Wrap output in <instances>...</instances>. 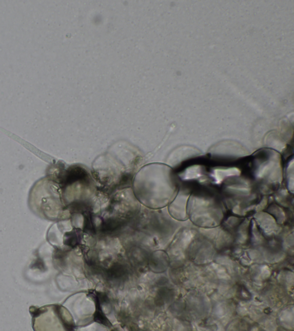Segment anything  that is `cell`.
Here are the masks:
<instances>
[{
    "label": "cell",
    "mask_w": 294,
    "mask_h": 331,
    "mask_svg": "<svg viewBox=\"0 0 294 331\" xmlns=\"http://www.w3.org/2000/svg\"><path fill=\"white\" fill-rule=\"evenodd\" d=\"M133 189L140 199L150 197L159 206H165L178 192L174 171L165 164L146 165L135 176Z\"/></svg>",
    "instance_id": "6da1fadb"
},
{
    "label": "cell",
    "mask_w": 294,
    "mask_h": 331,
    "mask_svg": "<svg viewBox=\"0 0 294 331\" xmlns=\"http://www.w3.org/2000/svg\"><path fill=\"white\" fill-rule=\"evenodd\" d=\"M192 222L208 226L217 225L221 220L222 213L217 199L205 194L192 195L188 200Z\"/></svg>",
    "instance_id": "7a4b0ae2"
},
{
    "label": "cell",
    "mask_w": 294,
    "mask_h": 331,
    "mask_svg": "<svg viewBox=\"0 0 294 331\" xmlns=\"http://www.w3.org/2000/svg\"><path fill=\"white\" fill-rule=\"evenodd\" d=\"M286 177L288 188L293 193V159L288 163L286 169Z\"/></svg>",
    "instance_id": "52a82bcc"
},
{
    "label": "cell",
    "mask_w": 294,
    "mask_h": 331,
    "mask_svg": "<svg viewBox=\"0 0 294 331\" xmlns=\"http://www.w3.org/2000/svg\"><path fill=\"white\" fill-rule=\"evenodd\" d=\"M257 156L255 163V176L271 183H279L282 179L280 155L271 150H263Z\"/></svg>",
    "instance_id": "3957f363"
},
{
    "label": "cell",
    "mask_w": 294,
    "mask_h": 331,
    "mask_svg": "<svg viewBox=\"0 0 294 331\" xmlns=\"http://www.w3.org/2000/svg\"><path fill=\"white\" fill-rule=\"evenodd\" d=\"M240 173L239 170L236 168L228 169H215L214 170L213 176L218 183L221 182L224 178L233 176H238Z\"/></svg>",
    "instance_id": "8992f818"
},
{
    "label": "cell",
    "mask_w": 294,
    "mask_h": 331,
    "mask_svg": "<svg viewBox=\"0 0 294 331\" xmlns=\"http://www.w3.org/2000/svg\"><path fill=\"white\" fill-rule=\"evenodd\" d=\"M204 172L203 167L200 165H195L179 174V176L183 180L195 179L201 177L203 175Z\"/></svg>",
    "instance_id": "5b68a950"
},
{
    "label": "cell",
    "mask_w": 294,
    "mask_h": 331,
    "mask_svg": "<svg viewBox=\"0 0 294 331\" xmlns=\"http://www.w3.org/2000/svg\"><path fill=\"white\" fill-rule=\"evenodd\" d=\"M189 192L186 190L180 189L176 194L174 200L170 206L172 215L179 220H185L187 218L186 208L189 198Z\"/></svg>",
    "instance_id": "277c9868"
},
{
    "label": "cell",
    "mask_w": 294,
    "mask_h": 331,
    "mask_svg": "<svg viewBox=\"0 0 294 331\" xmlns=\"http://www.w3.org/2000/svg\"><path fill=\"white\" fill-rule=\"evenodd\" d=\"M66 236L67 238L65 240V241H66V245L73 247L77 244H78V243L79 242V238L75 231L70 232Z\"/></svg>",
    "instance_id": "ba28073f"
}]
</instances>
